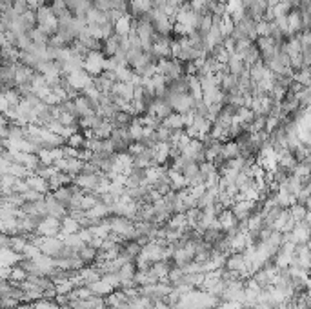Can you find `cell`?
<instances>
[{
  "instance_id": "7a4b0ae2",
  "label": "cell",
  "mask_w": 311,
  "mask_h": 309,
  "mask_svg": "<svg viewBox=\"0 0 311 309\" xmlns=\"http://www.w3.org/2000/svg\"><path fill=\"white\" fill-rule=\"evenodd\" d=\"M97 254H98V249H95V247L90 246V244H82V246L76 249V256H78L86 266H91L93 262L97 260Z\"/></svg>"
},
{
  "instance_id": "5b68a950",
  "label": "cell",
  "mask_w": 311,
  "mask_h": 309,
  "mask_svg": "<svg viewBox=\"0 0 311 309\" xmlns=\"http://www.w3.org/2000/svg\"><path fill=\"white\" fill-rule=\"evenodd\" d=\"M66 140H68L69 147H75V149H82L84 145H86V137L82 135V131H75V133L69 135Z\"/></svg>"
},
{
  "instance_id": "6da1fadb",
  "label": "cell",
  "mask_w": 311,
  "mask_h": 309,
  "mask_svg": "<svg viewBox=\"0 0 311 309\" xmlns=\"http://www.w3.org/2000/svg\"><path fill=\"white\" fill-rule=\"evenodd\" d=\"M104 62H106V56H104L100 51H90L88 55L84 56L82 69L88 75L97 76L104 71Z\"/></svg>"
},
{
  "instance_id": "3957f363",
  "label": "cell",
  "mask_w": 311,
  "mask_h": 309,
  "mask_svg": "<svg viewBox=\"0 0 311 309\" xmlns=\"http://www.w3.org/2000/svg\"><path fill=\"white\" fill-rule=\"evenodd\" d=\"M133 115H129L128 111H117L113 118H111V124L113 127H129V124L133 122Z\"/></svg>"
},
{
  "instance_id": "277c9868",
  "label": "cell",
  "mask_w": 311,
  "mask_h": 309,
  "mask_svg": "<svg viewBox=\"0 0 311 309\" xmlns=\"http://www.w3.org/2000/svg\"><path fill=\"white\" fill-rule=\"evenodd\" d=\"M115 33L120 35V36H126V35L131 31V17L129 15H126V17H120L115 20Z\"/></svg>"
}]
</instances>
